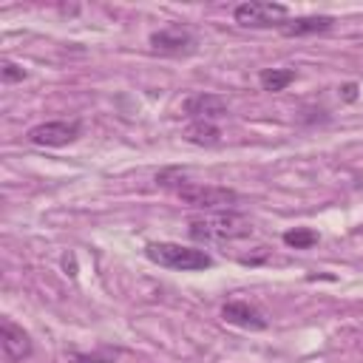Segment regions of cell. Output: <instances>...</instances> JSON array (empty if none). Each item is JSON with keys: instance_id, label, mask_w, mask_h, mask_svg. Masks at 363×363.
<instances>
[{"instance_id": "cell-7", "label": "cell", "mask_w": 363, "mask_h": 363, "mask_svg": "<svg viewBox=\"0 0 363 363\" xmlns=\"http://www.w3.org/2000/svg\"><path fill=\"white\" fill-rule=\"evenodd\" d=\"M0 349H3V357L11 363L26 360L31 354V337L11 318H0Z\"/></svg>"}, {"instance_id": "cell-1", "label": "cell", "mask_w": 363, "mask_h": 363, "mask_svg": "<svg viewBox=\"0 0 363 363\" xmlns=\"http://www.w3.org/2000/svg\"><path fill=\"white\" fill-rule=\"evenodd\" d=\"M187 233H190L193 241H201V244H224V241H235V238L252 235V224L238 213L218 210V213L193 218Z\"/></svg>"}, {"instance_id": "cell-10", "label": "cell", "mask_w": 363, "mask_h": 363, "mask_svg": "<svg viewBox=\"0 0 363 363\" xmlns=\"http://www.w3.org/2000/svg\"><path fill=\"white\" fill-rule=\"evenodd\" d=\"M332 17L329 14H312V17H295V20H286L281 26V34L284 37H309V34H323L332 28Z\"/></svg>"}, {"instance_id": "cell-2", "label": "cell", "mask_w": 363, "mask_h": 363, "mask_svg": "<svg viewBox=\"0 0 363 363\" xmlns=\"http://www.w3.org/2000/svg\"><path fill=\"white\" fill-rule=\"evenodd\" d=\"M145 255L153 264L167 267V269H179V272H196V269L213 267V258L204 250L182 247V244H173V241H150L145 247Z\"/></svg>"}, {"instance_id": "cell-16", "label": "cell", "mask_w": 363, "mask_h": 363, "mask_svg": "<svg viewBox=\"0 0 363 363\" xmlns=\"http://www.w3.org/2000/svg\"><path fill=\"white\" fill-rule=\"evenodd\" d=\"M340 91H343V99H349V102H352V99L357 96V85H354V82H349V85H343Z\"/></svg>"}, {"instance_id": "cell-9", "label": "cell", "mask_w": 363, "mask_h": 363, "mask_svg": "<svg viewBox=\"0 0 363 363\" xmlns=\"http://www.w3.org/2000/svg\"><path fill=\"white\" fill-rule=\"evenodd\" d=\"M221 318L233 326H241V329H250V332H261L267 329V318L247 301H227L221 306Z\"/></svg>"}, {"instance_id": "cell-6", "label": "cell", "mask_w": 363, "mask_h": 363, "mask_svg": "<svg viewBox=\"0 0 363 363\" xmlns=\"http://www.w3.org/2000/svg\"><path fill=\"white\" fill-rule=\"evenodd\" d=\"M150 48L159 51V54L184 57V54H193L196 51V37L187 28L170 26V28H162V31H153L150 34Z\"/></svg>"}, {"instance_id": "cell-13", "label": "cell", "mask_w": 363, "mask_h": 363, "mask_svg": "<svg viewBox=\"0 0 363 363\" xmlns=\"http://www.w3.org/2000/svg\"><path fill=\"white\" fill-rule=\"evenodd\" d=\"M284 244L292 247V250H309V247L318 244V233L309 230V227H295V230L284 233Z\"/></svg>"}, {"instance_id": "cell-12", "label": "cell", "mask_w": 363, "mask_h": 363, "mask_svg": "<svg viewBox=\"0 0 363 363\" xmlns=\"http://www.w3.org/2000/svg\"><path fill=\"white\" fill-rule=\"evenodd\" d=\"M184 139L193 142V145H207V147H213V145L221 142V130H218L213 122H193V125L184 130Z\"/></svg>"}, {"instance_id": "cell-8", "label": "cell", "mask_w": 363, "mask_h": 363, "mask_svg": "<svg viewBox=\"0 0 363 363\" xmlns=\"http://www.w3.org/2000/svg\"><path fill=\"white\" fill-rule=\"evenodd\" d=\"M184 113L193 116V122H216L227 116V99L218 94H193L184 102Z\"/></svg>"}, {"instance_id": "cell-11", "label": "cell", "mask_w": 363, "mask_h": 363, "mask_svg": "<svg viewBox=\"0 0 363 363\" xmlns=\"http://www.w3.org/2000/svg\"><path fill=\"white\" fill-rule=\"evenodd\" d=\"M258 82H261L264 91L278 94V91H284L289 82H295V71H292V68H264V71L258 74Z\"/></svg>"}, {"instance_id": "cell-4", "label": "cell", "mask_w": 363, "mask_h": 363, "mask_svg": "<svg viewBox=\"0 0 363 363\" xmlns=\"http://www.w3.org/2000/svg\"><path fill=\"white\" fill-rule=\"evenodd\" d=\"M286 14L289 9L284 3H267V0H250V3H241L235 6L233 17L238 26H247V28H267V26H284L286 23Z\"/></svg>"}, {"instance_id": "cell-3", "label": "cell", "mask_w": 363, "mask_h": 363, "mask_svg": "<svg viewBox=\"0 0 363 363\" xmlns=\"http://www.w3.org/2000/svg\"><path fill=\"white\" fill-rule=\"evenodd\" d=\"M176 196L190 204V207H201V210H218L227 207L238 199L235 190L230 187H218V184H199V182H182L176 184Z\"/></svg>"}, {"instance_id": "cell-5", "label": "cell", "mask_w": 363, "mask_h": 363, "mask_svg": "<svg viewBox=\"0 0 363 363\" xmlns=\"http://www.w3.org/2000/svg\"><path fill=\"white\" fill-rule=\"evenodd\" d=\"M79 133H82L79 119H71V122L60 119V122H40V125H34L26 133V139L31 145H37V147H62V145H71Z\"/></svg>"}, {"instance_id": "cell-14", "label": "cell", "mask_w": 363, "mask_h": 363, "mask_svg": "<svg viewBox=\"0 0 363 363\" xmlns=\"http://www.w3.org/2000/svg\"><path fill=\"white\" fill-rule=\"evenodd\" d=\"M0 74H3V82H20V79H26V71L20 65H14L11 60H3L0 62Z\"/></svg>"}, {"instance_id": "cell-15", "label": "cell", "mask_w": 363, "mask_h": 363, "mask_svg": "<svg viewBox=\"0 0 363 363\" xmlns=\"http://www.w3.org/2000/svg\"><path fill=\"white\" fill-rule=\"evenodd\" d=\"M71 357H74V363H111L108 354H82V352H74Z\"/></svg>"}]
</instances>
